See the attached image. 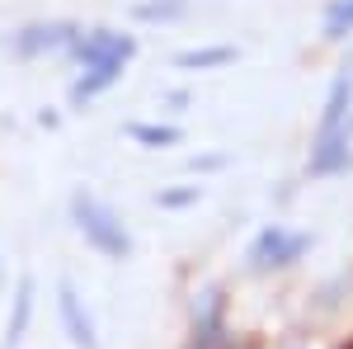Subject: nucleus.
I'll list each match as a JSON object with an SVG mask.
<instances>
[{
	"label": "nucleus",
	"instance_id": "f257e3e1",
	"mask_svg": "<svg viewBox=\"0 0 353 349\" xmlns=\"http://www.w3.org/2000/svg\"><path fill=\"white\" fill-rule=\"evenodd\" d=\"M349 104H353V71H339L334 85H330L325 113H321V133H316V156H311V170H334L349 156Z\"/></svg>",
	"mask_w": 353,
	"mask_h": 349
},
{
	"label": "nucleus",
	"instance_id": "f03ea898",
	"mask_svg": "<svg viewBox=\"0 0 353 349\" xmlns=\"http://www.w3.org/2000/svg\"><path fill=\"white\" fill-rule=\"evenodd\" d=\"M71 217H76V227L85 232V241L94 245V250H104L113 260H128L132 255V236L123 232V222L113 213L104 198H94V194H71Z\"/></svg>",
	"mask_w": 353,
	"mask_h": 349
},
{
	"label": "nucleus",
	"instance_id": "7ed1b4c3",
	"mask_svg": "<svg viewBox=\"0 0 353 349\" xmlns=\"http://www.w3.org/2000/svg\"><path fill=\"white\" fill-rule=\"evenodd\" d=\"M311 245V236L301 232H288V227H269L259 232L254 245H250V269H278V265H292L301 260V250Z\"/></svg>",
	"mask_w": 353,
	"mask_h": 349
},
{
	"label": "nucleus",
	"instance_id": "20e7f679",
	"mask_svg": "<svg viewBox=\"0 0 353 349\" xmlns=\"http://www.w3.org/2000/svg\"><path fill=\"white\" fill-rule=\"evenodd\" d=\"M132 53H137V43L128 33H113V28H94L90 38L76 43V57H81L85 71H90V66H118V71H123Z\"/></svg>",
	"mask_w": 353,
	"mask_h": 349
},
{
	"label": "nucleus",
	"instance_id": "39448f33",
	"mask_svg": "<svg viewBox=\"0 0 353 349\" xmlns=\"http://www.w3.org/2000/svg\"><path fill=\"white\" fill-rule=\"evenodd\" d=\"M57 307H61V326H66L71 345H81V349H99L94 321H90V312L81 307V297H76V288H71V283H61V293H57Z\"/></svg>",
	"mask_w": 353,
	"mask_h": 349
},
{
	"label": "nucleus",
	"instance_id": "423d86ee",
	"mask_svg": "<svg viewBox=\"0 0 353 349\" xmlns=\"http://www.w3.org/2000/svg\"><path fill=\"white\" fill-rule=\"evenodd\" d=\"M28 312H33V283H19V293H14V321H10V345H19V335H24L28 326Z\"/></svg>",
	"mask_w": 353,
	"mask_h": 349
},
{
	"label": "nucleus",
	"instance_id": "0eeeda50",
	"mask_svg": "<svg viewBox=\"0 0 353 349\" xmlns=\"http://www.w3.org/2000/svg\"><path fill=\"white\" fill-rule=\"evenodd\" d=\"M353 33V0H334L325 10V38H344Z\"/></svg>",
	"mask_w": 353,
	"mask_h": 349
},
{
	"label": "nucleus",
	"instance_id": "6e6552de",
	"mask_svg": "<svg viewBox=\"0 0 353 349\" xmlns=\"http://www.w3.org/2000/svg\"><path fill=\"white\" fill-rule=\"evenodd\" d=\"M231 48H198V53H179L174 62L179 66H221V62H231Z\"/></svg>",
	"mask_w": 353,
	"mask_h": 349
},
{
	"label": "nucleus",
	"instance_id": "1a4fd4ad",
	"mask_svg": "<svg viewBox=\"0 0 353 349\" xmlns=\"http://www.w3.org/2000/svg\"><path fill=\"white\" fill-rule=\"evenodd\" d=\"M128 133L137 142H151V147H170V142H179V128H151V123H132Z\"/></svg>",
	"mask_w": 353,
	"mask_h": 349
},
{
	"label": "nucleus",
	"instance_id": "9d476101",
	"mask_svg": "<svg viewBox=\"0 0 353 349\" xmlns=\"http://www.w3.org/2000/svg\"><path fill=\"white\" fill-rule=\"evenodd\" d=\"M179 10H184V5H179V0H170V5H141L137 15H146V19H156V15H179Z\"/></svg>",
	"mask_w": 353,
	"mask_h": 349
}]
</instances>
